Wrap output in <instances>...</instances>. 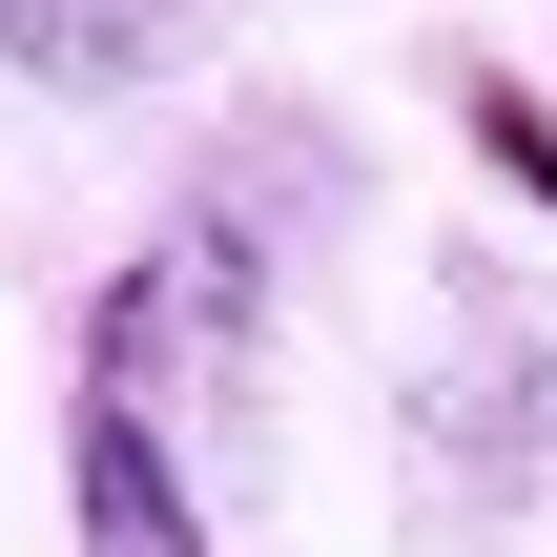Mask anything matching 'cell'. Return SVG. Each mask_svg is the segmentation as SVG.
I'll use <instances>...</instances> for the list:
<instances>
[{
  "label": "cell",
  "mask_w": 557,
  "mask_h": 557,
  "mask_svg": "<svg viewBox=\"0 0 557 557\" xmlns=\"http://www.w3.org/2000/svg\"><path fill=\"white\" fill-rule=\"evenodd\" d=\"M145 21H165V0H145Z\"/></svg>",
  "instance_id": "obj_3"
},
{
  "label": "cell",
  "mask_w": 557,
  "mask_h": 557,
  "mask_svg": "<svg viewBox=\"0 0 557 557\" xmlns=\"http://www.w3.org/2000/svg\"><path fill=\"white\" fill-rule=\"evenodd\" d=\"M475 145L517 165V207H557V124H537V83H475Z\"/></svg>",
  "instance_id": "obj_2"
},
{
  "label": "cell",
  "mask_w": 557,
  "mask_h": 557,
  "mask_svg": "<svg viewBox=\"0 0 557 557\" xmlns=\"http://www.w3.org/2000/svg\"><path fill=\"white\" fill-rule=\"evenodd\" d=\"M62 537H83V557H227V537H207L186 434H165V393L62 372Z\"/></svg>",
  "instance_id": "obj_1"
}]
</instances>
